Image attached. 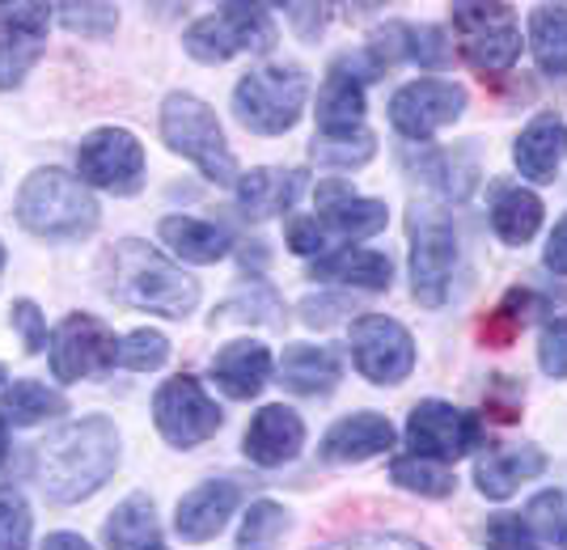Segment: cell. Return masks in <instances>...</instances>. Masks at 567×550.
I'll list each match as a JSON object with an SVG mask.
<instances>
[{
	"label": "cell",
	"mask_w": 567,
	"mask_h": 550,
	"mask_svg": "<svg viewBox=\"0 0 567 550\" xmlns=\"http://www.w3.org/2000/svg\"><path fill=\"white\" fill-rule=\"evenodd\" d=\"M525 529L534 533V538H543V542H559L564 547L567 538V504L559 491H538L534 500L525 504Z\"/></svg>",
	"instance_id": "obj_39"
},
{
	"label": "cell",
	"mask_w": 567,
	"mask_h": 550,
	"mask_svg": "<svg viewBox=\"0 0 567 550\" xmlns=\"http://www.w3.org/2000/svg\"><path fill=\"white\" fill-rule=\"evenodd\" d=\"M288 529H292V517L284 504L255 500L241 517V529H237V550H276Z\"/></svg>",
	"instance_id": "obj_37"
},
{
	"label": "cell",
	"mask_w": 567,
	"mask_h": 550,
	"mask_svg": "<svg viewBox=\"0 0 567 550\" xmlns=\"http://www.w3.org/2000/svg\"><path fill=\"white\" fill-rule=\"evenodd\" d=\"M118 339L106 322H97L90 313H69L55 335H51V373L55 382H81L115 369Z\"/></svg>",
	"instance_id": "obj_14"
},
{
	"label": "cell",
	"mask_w": 567,
	"mask_h": 550,
	"mask_svg": "<svg viewBox=\"0 0 567 550\" xmlns=\"http://www.w3.org/2000/svg\"><path fill=\"white\" fill-rule=\"evenodd\" d=\"M0 382H4V369H0Z\"/></svg>",
	"instance_id": "obj_55"
},
{
	"label": "cell",
	"mask_w": 567,
	"mask_h": 550,
	"mask_svg": "<svg viewBox=\"0 0 567 550\" xmlns=\"http://www.w3.org/2000/svg\"><path fill=\"white\" fill-rule=\"evenodd\" d=\"M69 403L39 382H13L0 390V419L13 424V428H34L51 415H64Z\"/></svg>",
	"instance_id": "obj_33"
},
{
	"label": "cell",
	"mask_w": 567,
	"mask_h": 550,
	"mask_svg": "<svg viewBox=\"0 0 567 550\" xmlns=\"http://www.w3.org/2000/svg\"><path fill=\"white\" fill-rule=\"evenodd\" d=\"M169 360V339L162 331H132V335L118 339V356L115 364L118 369H132V373H153V369H162Z\"/></svg>",
	"instance_id": "obj_38"
},
{
	"label": "cell",
	"mask_w": 567,
	"mask_h": 550,
	"mask_svg": "<svg viewBox=\"0 0 567 550\" xmlns=\"http://www.w3.org/2000/svg\"><path fill=\"white\" fill-rule=\"evenodd\" d=\"M378 153V136L369 127H352V132H318L309 144V157L318 166L331 169H360L373 162Z\"/></svg>",
	"instance_id": "obj_34"
},
{
	"label": "cell",
	"mask_w": 567,
	"mask_h": 550,
	"mask_svg": "<svg viewBox=\"0 0 567 550\" xmlns=\"http://www.w3.org/2000/svg\"><path fill=\"white\" fill-rule=\"evenodd\" d=\"M111 297L144 313L162 318H187L199 305V284L183 267L162 259L153 246L127 238L111 255Z\"/></svg>",
	"instance_id": "obj_2"
},
{
	"label": "cell",
	"mask_w": 567,
	"mask_h": 550,
	"mask_svg": "<svg viewBox=\"0 0 567 550\" xmlns=\"http://www.w3.org/2000/svg\"><path fill=\"white\" fill-rule=\"evenodd\" d=\"M306 191V174L301 169H276V166H259L250 174L237 178V208L241 216H276L288 212Z\"/></svg>",
	"instance_id": "obj_23"
},
{
	"label": "cell",
	"mask_w": 567,
	"mask_h": 550,
	"mask_svg": "<svg viewBox=\"0 0 567 550\" xmlns=\"http://www.w3.org/2000/svg\"><path fill=\"white\" fill-rule=\"evenodd\" d=\"M453 271H457V229L450 212L415 204L411 208V292L427 310L450 301Z\"/></svg>",
	"instance_id": "obj_7"
},
{
	"label": "cell",
	"mask_w": 567,
	"mask_h": 550,
	"mask_svg": "<svg viewBox=\"0 0 567 550\" xmlns=\"http://www.w3.org/2000/svg\"><path fill=\"white\" fill-rule=\"evenodd\" d=\"M9 424H4V419H0V461H4V454H9Z\"/></svg>",
	"instance_id": "obj_52"
},
{
	"label": "cell",
	"mask_w": 567,
	"mask_h": 550,
	"mask_svg": "<svg viewBox=\"0 0 567 550\" xmlns=\"http://www.w3.org/2000/svg\"><path fill=\"white\" fill-rule=\"evenodd\" d=\"M339 313H348L343 297H309V301H301V322L306 326H331V322H339Z\"/></svg>",
	"instance_id": "obj_48"
},
{
	"label": "cell",
	"mask_w": 567,
	"mask_h": 550,
	"mask_svg": "<svg viewBox=\"0 0 567 550\" xmlns=\"http://www.w3.org/2000/svg\"><path fill=\"white\" fill-rule=\"evenodd\" d=\"M385 449H394V424L378 411H355L322 436L318 457L331 466H348V461H369Z\"/></svg>",
	"instance_id": "obj_18"
},
{
	"label": "cell",
	"mask_w": 567,
	"mask_h": 550,
	"mask_svg": "<svg viewBox=\"0 0 567 550\" xmlns=\"http://www.w3.org/2000/svg\"><path fill=\"white\" fill-rule=\"evenodd\" d=\"M43 550H94L81 533H51L48 542H43Z\"/></svg>",
	"instance_id": "obj_51"
},
{
	"label": "cell",
	"mask_w": 567,
	"mask_h": 550,
	"mask_svg": "<svg viewBox=\"0 0 567 550\" xmlns=\"http://www.w3.org/2000/svg\"><path fill=\"white\" fill-rule=\"evenodd\" d=\"M118 466V428L106 415H85L51 432L34 454V475L43 496L55 504H76L94 496Z\"/></svg>",
	"instance_id": "obj_1"
},
{
	"label": "cell",
	"mask_w": 567,
	"mask_h": 550,
	"mask_svg": "<svg viewBox=\"0 0 567 550\" xmlns=\"http://www.w3.org/2000/svg\"><path fill=\"white\" fill-rule=\"evenodd\" d=\"M318 229H322V241H360V238H373L385 229L390 220V208L381 199H360L352 195L348 183H327L318 187Z\"/></svg>",
	"instance_id": "obj_15"
},
{
	"label": "cell",
	"mask_w": 567,
	"mask_h": 550,
	"mask_svg": "<svg viewBox=\"0 0 567 550\" xmlns=\"http://www.w3.org/2000/svg\"><path fill=\"white\" fill-rule=\"evenodd\" d=\"M538 364H543L546 377L564 382L567 377V313L550 318L538 335Z\"/></svg>",
	"instance_id": "obj_43"
},
{
	"label": "cell",
	"mask_w": 567,
	"mask_h": 550,
	"mask_svg": "<svg viewBox=\"0 0 567 550\" xmlns=\"http://www.w3.org/2000/svg\"><path fill=\"white\" fill-rule=\"evenodd\" d=\"M564 550H567V538H564Z\"/></svg>",
	"instance_id": "obj_56"
},
{
	"label": "cell",
	"mask_w": 567,
	"mask_h": 550,
	"mask_svg": "<svg viewBox=\"0 0 567 550\" xmlns=\"http://www.w3.org/2000/svg\"><path fill=\"white\" fill-rule=\"evenodd\" d=\"M55 9H60V22L85 39H106L118 25L115 4H55Z\"/></svg>",
	"instance_id": "obj_41"
},
{
	"label": "cell",
	"mask_w": 567,
	"mask_h": 550,
	"mask_svg": "<svg viewBox=\"0 0 567 550\" xmlns=\"http://www.w3.org/2000/svg\"><path fill=\"white\" fill-rule=\"evenodd\" d=\"M216 322H259V326H284V301L267 284L255 280V284L237 288L234 297L213 313V326Z\"/></svg>",
	"instance_id": "obj_36"
},
{
	"label": "cell",
	"mask_w": 567,
	"mask_h": 550,
	"mask_svg": "<svg viewBox=\"0 0 567 550\" xmlns=\"http://www.w3.org/2000/svg\"><path fill=\"white\" fill-rule=\"evenodd\" d=\"M322 550H427L420 547L415 538L406 533H355V538H343V542H331Z\"/></svg>",
	"instance_id": "obj_46"
},
{
	"label": "cell",
	"mask_w": 567,
	"mask_h": 550,
	"mask_svg": "<svg viewBox=\"0 0 567 550\" xmlns=\"http://www.w3.org/2000/svg\"><path fill=\"white\" fill-rule=\"evenodd\" d=\"M288 246H292V255H322V250H327V241H322L318 220H313V216H297V220H288Z\"/></svg>",
	"instance_id": "obj_47"
},
{
	"label": "cell",
	"mask_w": 567,
	"mask_h": 550,
	"mask_svg": "<svg viewBox=\"0 0 567 550\" xmlns=\"http://www.w3.org/2000/svg\"><path fill=\"white\" fill-rule=\"evenodd\" d=\"M157 238L166 241L169 250L183 259V263H220L225 255H229V246L234 238L213 225V220H195V216H166L162 225H157Z\"/></svg>",
	"instance_id": "obj_25"
},
{
	"label": "cell",
	"mask_w": 567,
	"mask_h": 550,
	"mask_svg": "<svg viewBox=\"0 0 567 550\" xmlns=\"http://www.w3.org/2000/svg\"><path fill=\"white\" fill-rule=\"evenodd\" d=\"M352 127H364V81L334 60L318 94V132H352Z\"/></svg>",
	"instance_id": "obj_28"
},
{
	"label": "cell",
	"mask_w": 567,
	"mask_h": 550,
	"mask_svg": "<svg viewBox=\"0 0 567 550\" xmlns=\"http://www.w3.org/2000/svg\"><path fill=\"white\" fill-rule=\"evenodd\" d=\"M246 457L255 461V466H284V461H292V457L301 454V445H306V424H301V415L292 407H284V403H271V407H262L255 419H250V428H246Z\"/></svg>",
	"instance_id": "obj_19"
},
{
	"label": "cell",
	"mask_w": 567,
	"mask_h": 550,
	"mask_svg": "<svg viewBox=\"0 0 567 550\" xmlns=\"http://www.w3.org/2000/svg\"><path fill=\"white\" fill-rule=\"evenodd\" d=\"M390 479L399 482L402 491H415V496H427V500H445L453 496L457 479L450 475L445 461H432V457L420 454H406L390 461Z\"/></svg>",
	"instance_id": "obj_35"
},
{
	"label": "cell",
	"mask_w": 567,
	"mask_h": 550,
	"mask_svg": "<svg viewBox=\"0 0 567 550\" xmlns=\"http://www.w3.org/2000/svg\"><path fill=\"white\" fill-rule=\"evenodd\" d=\"M81 178L111 195H136L144 187V148L127 127H97L76 148Z\"/></svg>",
	"instance_id": "obj_12"
},
{
	"label": "cell",
	"mask_w": 567,
	"mask_h": 550,
	"mask_svg": "<svg viewBox=\"0 0 567 550\" xmlns=\"http://www.w3.org/2000/svg\"><path fill=\"white\" fill-rule=\"evenodd\" d=\"M0 550H30V504L18 487H0Z\"/></svg>",
	"instance_id": "obj_40"
},
{
	"label": "cell",
	"mask_w": 567,
	"mask_h": 550,
	"mask_svg": "<svg viewBox=\"0 0 567 550\" xmlns=\"http://www.w3.org/2000/svg\"><path fill=\"white\" fill-rule=\"evenodd\" d=\"M352 356L373 385H399L415 369V339L394 318L364 313L352 322Z\"/></svg>",
	"instance_id": "obj_13"
},
{
	"label": "cell",
	"mask_w": 567,
	"mask_h": 550,
	"mask_svg": "<svg viewBox=\"0 0 567 550\" xmlns=\"http://www.w3.org/2000/svg\"><path fill=\"white\" fill-rule=\"evenodd\" d=\"M280 382L292 390V394H306V398H318V394H331L334 385L343 382V360L334 356L331 347H309V343H292L280 360Z\"/></svg>",
	"instance_id": "obj_27"
},
{
	"label": "cell",
	"mask_w": 567,
	"mask_h": 550,
	"mask_svg": "<svg viewBox=\"0 0 567 550\" xmlns=\"http://www.w3.org/2000/svg\"><path fill=\"white\" fill-rule=\"evenodd\" d=\"M529 51L546 76H567V9L538 4L529 13Z\"/></svg>",
	"instance_id": "obj_31"
},
{
	"label": "cell",
	"mask_w": 567,
	"mask_h": 550,
	"mask_svg": "<svg viewBox=\"0 0 567 550\" xmlns=\"http://www.w3.org/2000/svg\"><path fill=\"white\" fill-rule=\"evenodd\" d=\"M144 550H166V542H153V547H144Z\"/></svg>",
	"instance_id": "obj_53"
},
{
	"label": "cell",
	"mask_w": 567,
	"mask_h": 550,
	"mask_svg": "<svg viewBox=\"0 0 567 550\" xmlns=\"http://www.w3.org/2000/svg\"><path fill=\"white\" fill-rule=\"evenodd\" d=\"M162 141L199 166L204 178H213L216 187H237V162L225 144L220 120L213 115L208 102H199L195 94H169L162 102Z\"/></svg>",
	"instance_id": "obj_4"
},
{
	"label": "cell",
	"mask_w": 567,
	"mask_h": 550,
	"mask_svg": "<svg viewBox=\"0 0 567 550\" xmlns=\"http://www.w3.org/2000/svg\"><path fill=\"white\" fill-rule=\"evenodd\" d=\"M241 504V487L229 479H213L199 482L195 491H187L178 500V512H174V529L183 533V542L199 547V542H213L220 529L229 526V517Z\"/></svg>",
	"instance_id": "obj_17"
},
{
	"label": "cell",
	"mask_w": 567,
	"mask_h": 550,
	"mask_svg": "<svg viewBox=\"0 0 567 550\" xmlns=\"http://www.w3.org/2000/svg\"><path fill=\"white\" fill-rule=\"evenodd\" d=\"M48 25V4H13L0 13V90L22 85L25 69L43 55Z\"/></svg>",
	"instance_id": "obj_16"
},
{
	"label": "cell",
	"mask_w": 567,
	"mask_h": 550,
	"mask_svg": "<svg viewBox=\"0 0 567 550\" xmlns=\"http://www.w3.org/2000/svg\"><path fill=\"white\" fill-rule=\"evenodd\" d=\"M520 407H525V385L517 377H492L487 382V394H483V411L496 419V424H517Z\"/></svg>",
	"instance_id": "obj_42"
},
{
	"label": "cell",
	"mask_w": 567,
	"mask_h": 550,
	"mask_svg": "<svg viewBox=\"0 0 567 550\" xmlns=\"http://www.w3.org/2000/svg\"><path fill=\"white\" fill-rule=\"evenodd\" d=\"M18 220L51 241H81L97 229V204L81 178L64 169H34L18 191Z\"/></svg>",
	"instance_id": "obj_3"
},
{
	"label": "cell",
	"mask_w": 567,
	"mask_h": 550,
	"mask_svg": "<svg viewBox=\"0 0 567 550\" xmlns=\"http://www.w3.org/2000/svg\"><path fill=\"white\" fill-rule=\"evenodd\" d=\"M513 162H517L520 178L529 183H555V174L567 162V123L559 115H534L529 127L513 144Z\"/></svg>",
	"instance_id": "obj_20"
},
{
	"label": "cell",
	"mask_w": 567,
	"mask_h": 550,
	"mask_svg": "<svg viewBox=\"0 0 567 550\" xmlns=\"http://www.w3.org/2000/svg\"><path fill=\"white\" fill-rule=\"evenodd\" d=\"M543 199L529 187H517V183H496L492 187V229L504 246H525L543 229Z\"/></svg>",
	"instance_id": "obj_26"
},
{
	"label": "cell",
	"mask_w": 567,
	"mask_h": 550,
	"mask_svg": "<svg viewBox=\"0 0 567 550\" xmlns=\"http://www.w3.org/2000/svg\"><path fill=\"white\" fill-rule=\"evenodd\" d=\"M546 470V454L538 445H504V449H487L474 461V482L487 500H508L520 482L538 479Z\"/></svg>",
	"instance_id": "obj_21"
},
{
	"label": "cell",
	"mask_w": 567,
	"mask_h": 550,
	"mask_svg": "<svg viewBox=\"0 0 567 550\" xmlns=\"http://www.w3.org/2000/svg\"><path fill=\"white\" fill-rule=\"evenodd\" d=\"M487 547L492 550H543L538 538L525 529V521H520V517H508V512L487 526Z\"/></svg>",
	"instance_id": "obj_44"
},
{
	"label": "cell",
	"mask_w": 567,
	"mask_h": 550,
	"mask_svg": "<svg viewBox=\"0 0 567 550\" xmlns=\"http://www.w3.org/2000/svg\"><path fill=\"white\" fill-rule=\"evenodd\" d=\"M309 97V76L297 64H267L246 72L234 90V115L255 136H284L292 132Z\"/></svg>",
	"instance_id": "obj_5"
},
{
	"label": "cell",
	"mask_w": 567,
	"mask_h": 550,
	"mask_svg": "<svg viewBox=\"0 0 567 550\" xmlns=\"http://www.w3.org/2000/svg\"><path fill=\"white\" fill-rule=\"evenodd\" d=\"M0 267H4V246H0Z\"/></svg>",
	"instance_id": "obj_54"
},
{
	"label": "cell",
	"mask_w": 567,
	"mask_h": 550,
	"mask_svg": "<svg viewBox=\"0 0 567 550\" xmlns=\"http://www.w3.org/2000/svg\"><path fill=\"white\" fill-rule=\"evenodd\" d=\"M453 22V39H457V51L462 60L471 64L483 81L487 76H499L517 64L520 55V22L517 9L504 4V0H457L450 9Z\"/></svg>",
	"instance_id": "obj_6"
},
{
	"label": "cell",
	"mask_w": 567,
	"mask_h": 550,
	"mask_svg": "<svg viewBox=\"0 0 567 550\" xmlns=\"http://www.w3.org/2000/svg\"><path fill=\"white\" fill-rule=\"evenodd\" d=\"M13 326L22 331V343L30 356L48 347V322H43V313H39L34 301H13Z\"/></svg>",
	"instance_id": "obj_45"
},
{
	"label": "cell",
	"mask_w": 567,
	"mask_h": 550,
	"mask_svg": "<svg viewBox=\"0 0 567 550\" xmlns=\"http://www.w3.org/2000/svg\"><path fill=\"white\" fill-rule=\"evenodd\" d=\"M550 305V297L546 292H534V288H508L504 297H499V305L487 318H483V326H478V335L487 347H508L513 339L538 318V313Z\"/></svg>",
	"instance_id": "obj_30"
},
{
	"label": "cell",
	"mask_w": 567,
	"mask_h": 550,
	"mask_svg": "<svg viewBox=\"0 0 567 550\" xmlns=\"http://www.w3.org/2000/svg\"><path fill=\"white\" fill-rule=\"evenodd\" d=\"M406 445L411 454L432 457V461H457L483 449V419L453 403L427 398V403H415V411L406 415Z\"/></svg>",
	"instance_id": "obj_11"
},
{
	"label": "cell",
	"mask_w": 567,
	"mask_h": 550,
	"mask_svg": "<svg viewBox=\"0 0 567 550\" xmlns=\"http://www.w3.org/2000/svg\"><path fill=\"white\" fill-rule=\"evenodd\" d=\"M292 25L301 30V39H318L322 25H327V4H284Z\"/></svg>",
	"instance_id": "obj_49"
},
{
	"label": "cell",
	"mask_w": 567,
	"mask_h": 550,
	"mask_svg": "<svg viewBox=\"0 0 567 550\" xmlns=\"http://www.w3.org/2000/svg\"><path fill=\"white\" fill-rule=\"evenodd\" d=\"M462 111H466V90L457 81H445V76L406 81L390 97V123L415 144H427L441 127L457 123Z\"/></svg>",
	"instance_id": "obj_10"
},
{
	"label": "cell",
	"mask_w": 567,
	"mask_h": 550,
	"mask_svg": "<svg viewBox=\"0 0 567 550\" xmlns=\"http://www.w3.org/2000/svg\"><path fill=\"white\" fill-rule=\"evenodd\" d=\"M390 276H394V263L378 250H360V246L334 250L327 259H318L313 271H309V280H339V284L369 288V292L390 288Z\"/></svg>",
	"instance_id": "obj_29"
},
{
	"label": "cell",
	"mask_w": 567,
	"mask_h": 550,
	"mask_svg": "<svg viewBox=\"0 0 567 550\" xmlns=\"http://www.w3.org/2000/svg\"><path fill=\"white\" fill-rule=\"evenodd\" d=\"M546 271H555V276H567V212L559 216V225L550 229V238H546V255H543Z\"/></svg>",
	"instance_id": "obj_50"
},
{
	"label": "cell",
	"mask_w": 567,
	"mask_h": 550,
	"mask_svg": "<svg viewBox=\"0 0 567 550\" xmlns=\"http://www.w3.org/2000/svg\"><path fill=\"white\" fill-rule=\"evenodd\" d=\"M402 162L415 178H424L432 191L453 199V204H462L474 191V178H478V169L466 153H445V148H432V144H406Z\"/></svg>",
	"instance_id": "obj_22"
},
{
	"label": "cell",
	"mask_w": 567,
	"mask_h": 550,
	"mask_svg": "<svg viewBox=\"0 0 567 550\" xmlns=\"http://www.w3.org/2000/svg\"><path fill=\"white\" fill-rule=\"evenodd\" d=\"M153 424L174 449H195V445H204L208 436L220 432L225 411L216 407L208 390L190 373H178V377L162 382V390L153 394Z\"/></svg>",
	"instance_id": "obj_9"
},
{
	"label": "cell",
	"mask_w": 567,
	"mask_h": 550,
	"mask_svg": "<svg viewBox=\"0 0 567 550\" xmlns=\"http://www.w3.org/2000/svg\"><path fill=\"white\" fill-rule=\"evenodd\" d=\"M213 377L229 398L250 403L271 377V352L255 339H237L229 347H220V356L213 360Z\"/></svg>",
	"instance_id": "obj_24"
},
{
	"label": "cell",
	"mask_w": 567,
	"mask_h": 550,
	"mask_svg": "<svg viewBox=\"0 0 567 550\" xmlns=\"http://www.w3.org/2000/svg\"><path fill=\"white\" fill-rule=\"evenodd\" d=\"M183 43L199 64H225L241 51L276 48V25L267 4H220L216 13L190 25Z\"/></svg>",
	"instance_id": "obj_8"
},
{
	"label": "cell",
	"mask_w": 567,
	"mask_h": 550,
	"mask_svg": "<svg viewBox=\"0 0 567 550\" xmlns=\"http://www.w3.org/2000/svg\"><path fill=\"white\" fill-rule=\"evenodd\" d=\"M106 542H111V550H144V547H153V542H162V533H157V508H153V500H148L144 491L127 496V500L111 512V521H106Z\"/></svg>",
	"instance_id": "obj_32"
}]
</instances>
